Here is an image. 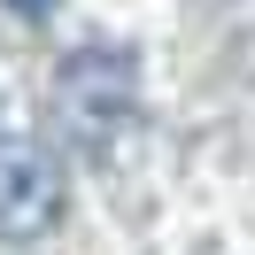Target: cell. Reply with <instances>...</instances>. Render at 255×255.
<instances>
[{
	"instance_id": "obj_1",
	"label": "cell",
	"mask_w": 255,
	"mask_h": 255,
	"mask_svg": "<svg viewBox=\"0 0 255 255\" xmlns=\"http://www.w3.org/2000/svg\"><path fill=\"white\" fill-rule=\"evenodd\" d=\"M47 109H54L62 147H78V155H109V147L124 139V124L139 116V54L116 47V39L78 47L62 70H54Z\"/></svg>"
},
{
	"instance_id": "obj_2",
	"label": "cell",
	"mask_w": 255,
	"mask_h": 255,
	"mask_svg": "<svg viewBox=\"0 0 255 255\" xmlns=\"http://www.w3.org/2000/svg\"><path fill=\"white\" fill-rule=\"evenodd\" d=\"M70 178L47 147H0V240H39L62 224Z\"/></svg>"
},
{
	"instance_id": "obj_3",
	"label": "cell",
	"mask_w": 255,
	"mask_h": 255,
	"mask_svg": "<svg viewBox=\"0 0 255 255\" xmlns=\"http://www.w3.org/2000/svg\"><path fill=\"white\" fill-rule=\"evenodd\" d=\"M54 8H62V0H8V16H31V23H39V16H54Z\"/></svg>"
}]
</instances>
